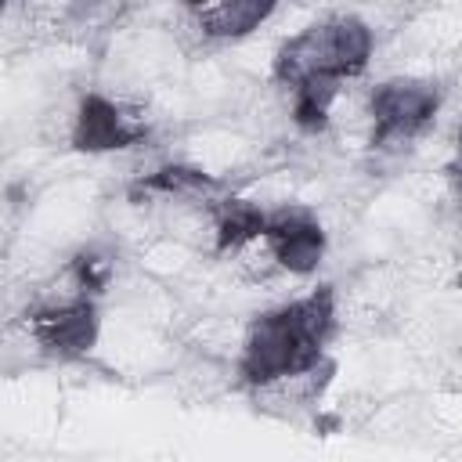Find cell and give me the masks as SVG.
<instances>
[{
    "label": "cell",
    "mask_w": 462,
    "mask_h": 462,
    "mask_svg": "<svg viewBox=\"0 0 462 462\" xmlns=\"http://www.w3.org/2000/svg\"><path fill=\"white\" fill-rule=\"evenodd\" d=\"M336 325V303L328 289H314L278 310L260 314L242 343L238 375L249 386H267L278 379H296L318 368L321 350Z\"/></svg>",
    "instance_id": "cell-1"
},
{
    "label": "cell",
    "mask_w": 462,
    "mask_h": 462,
    "mask_svg": "<svg viewBox=\"0 0 462 462\" xmlns=\"http://www.w3.org/2000/svg\"><path fill=\"white\" fill-rule=\"evenodd\" d=\"M372 58V29L361 18H328L292 36L274 58V79L300 87L307 79H350Z\"/></svg>",
    "instance_id": "cell-2"
},
{
    "label": "cell",
    "mask_w": 462,
    "mask_h": 462,
    "mask_svg": "<svg viewBox=\"0 0 462 462\" xmlns=\"http://www.w3.org/2000/svg\"><path fill=\"white\" fill-rule=\"evenodd\" d=\"M440 108V90L426 79H386L372 90V144L393 148L419 137Z\"/></svg>",
    "instance_id": "cell-3"
},
{
    "label": "cell",
    "mask_w": 462,
    "mask_h": 462,
    "mask_svg": "<svg viewBox=\"0 0 462 462\" xmlns=\"http://www.w3.org/2000/svg\"><path fill=\"white\" fill-rule=\"evenodd\" d=\"M29 332L54 357H83L97 343V310L87 296L51 303L29 314Z\"/></svg>",
    "instance_id": "cell-4"
},
{
    "label": "cell",
    "mask_w": 462,
    "mask_h": 462,
    "mask_svg": "<svg viewBox=\"0 0 462 462\" xmlns=\"http://www.w3.org/2000/svg\"><path fill=\"white\" fill-rule=\"evenodd\" d=\"M263 242L278 267L289 274H310L325 256V231L321 224L303 209H282L267 217Z\"/></svg>",
    "instance_id": "cell-5"
},
{
    "label": "cell",
    "mask_w": 462,
    "mask_h": 462,
    "mask_svg": "<svg viewBox=\"0 0 462 462\" xmlns=\"http://www.w3.org/2000/svg\"><path fill=\"white\" fill-rule=\"evenodd\" d=\"M141 134L144 126L134 116H126L116 101L101 94H87L79 101V112L72 123V144L79 152H119L141 141Z\"/></svg>",
    "instance_id": "cell-6"
},
{
    "label": "cell",
    "mask_w": 462,
    "mask_h": 462,
    "mask_svg": "<svg viewBox=\"0 0 462 462\" xmlns=\"http://www.w3.org/2000/svg\"><path fill=\"white\" fill-rule=\"evenodd\" d=\"M278 0H206L199 7V25L206 36L238 40L260 29L274 14Z\"/></svg>",
    "instance_id": "cell-7"
},
{
    "label": "cell",
    "mask_w": 462,
    "mask_h": 462,
    "mask_svg": "<svg viewBox=\"0 0 462 462\" xmlns=\"http://www.w3.org/2000/svg\"><path fill=\"white\" fill-rule=\"evenodd\" d=\"M267 231V213H260L253 202L231 199L224 202L220 217H217V245L220 249H242L256 238H263Z\"/></svg>",
    "instance_id": "cell-8"
},
{
    "label": "cell",
    "mask_w": 462,
    "mask_h": 462,
    "mask_svg": "<svg viewBox=\"0 0 462 462\" xmlns=\"http://www.w3.org/2000/svg\"><path fill=\"white\" fill-rule=\"evenodd\" d=\"M339 83L336 79H307L300 87H292V119L300 130L314 134L328 123V108L336 101Z\"/></svg>",
    "instance_id": "cell-9"
},
{
    "label": "cell",
    "mask_w": 462,
    "mask_h": 462,
    "mask_svg": "<svg viewBox=\"0 0 462 462\" xmlns=\"http://www.w3.org/2000/svg\"><path fill=\"white\" fill-rule=\"evenodd\" d=\"M141 188L162 191V195H199V191H213L217 180L206 177L202 170H188V166H166L159 173H152L148 180H141Z\"/></svg>",
    "instance_id": "cell-10"
},
{
    "label": "cell",
    "mask_w": 462,
    "mask_h": 462,
    "mask_svg": "<svg viewBox=\"0 0 462 462\" xmlns=\"http://www.w3.org/2000/svg\"><path fill=\"white\" fill-rule=\"evenodd\" d=\"M72 274H76V282H79L83 292H101L105 282H108V274H112V260L105 253H97V249H83L72 260Z\"/></svg>",
    "instance_id": "cell-11"
},
{
    "label": "cell",
    "mask_w": 462,
    "mask_h": 462,
    "mask_svg": "<svg viewBox=\"0 0 462 462\" xmlns=\"http://www.w3.org/2000/svg\"><path fill=\"white\" fill-rule=\"evenodd\" d=\"M177 4H184V7H195V11H199V7L206 4V0H177Z\"/></svg>",
    "instance_id": "cell-12"
},
{
    "label": "cell",
    "mask_w": 462,
    "mask_h": 462,
    "mask_svg": "<svg viewBox=\"0 0 462 462\" xmlns=\"http://www.w3.org/2000/svg\"><path fill=\"white\" fill-rule=\"evenodd\" d=\"M458 144H462V126H458Z\"/></svg>",
    "instance_id": "cell-13"
}]
</instances>
